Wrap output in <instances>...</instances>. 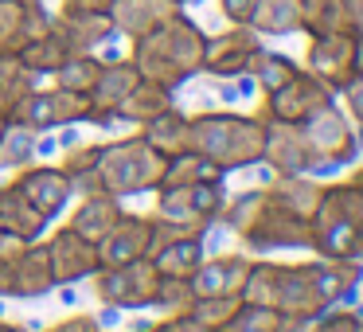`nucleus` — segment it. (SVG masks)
Listing matches in <instances>:
<instances>
[{
  "label": "nucleus",
  "mask_w": 363,
  "mask_h": 332,
  "mask_svg": "<svg viewBox=\"0 0 363 332\" xmlns=\"http://www.w3.org/2000/svg\"><path fill=\"white\" fill-rule=\"evenodd\" d=\"M301 4V20H305L313 32L332 35V32H344L352 12H347V0H297Z\"/></svg>",
  "instance_id": "nucleus-1"
},
{
  "label": "nucleus",
  "mask_w": 363,
  "mask_h": 332,
  "mask_svg": "<svg viewBox=\"0 0 363 332\" xmlns=\"http://www.w3.org/2000/svg\"><path fill=\"white\" fill-rule=\"evenodd\" d=\"M227 4V12L235 20H246V16H254V9H258V0H223Z\"/></svg>",
  "instance_id": "nucleus-2"
}]
</instances>
